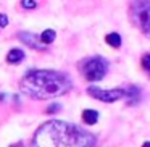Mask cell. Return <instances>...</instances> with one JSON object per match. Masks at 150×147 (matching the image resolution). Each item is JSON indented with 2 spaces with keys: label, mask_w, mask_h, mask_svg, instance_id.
Segmentation results:
<instances>
[{
  "label": "cell",
  "mask_w": 150,
  "mask_h": 147,
  "mask_svg": "<svg viewBox=\"0 0 150 147\" xmlns=\"http://www.w3.org/2000/svg\"><path fill=\"white\" fill-rule=\"evenodd\" d=\"M81 71H82V76L87 81L91 82L100 81V79H103V76L108 71V62L103 57H92V58H87L82 62Z\"/></svg>",
  "instance_id": "cell-4"
},
{
  "label": "cell",
  "mask_w": 150,
  "mask_h": 147,
  "mask_svg": "<svg viewBox=\"0 0 150 147\" xmlns=\"http://www.w3.org/2000/svg\"><path fill=\"white\" fill-rule=\"evenodd\" d=\"M8 26V16L5 13H0V28H7Z\"/></svg>",
  "instance_id": "cell-15"
},
{
  "label": "cell",
  "mask_w": 150,
  "mask_h": 147,
  "mask_svg": "<svg viewBox=\"0 0 150 147\" xmlns=\"http://www.w3.org/2000/svg\"><path fill=\"white\" fill-rule=\"evenodd\" d=\"M140 65H142V68L145 70V71H150V53H145V55L142 57Z\"/></svg>",
  "instance_id": "cell-13"
},
{
  "label": "cell",
  "mask_w": 150,
  "mask_h": 147,
  "mask_svg": "<svg viewBox=\"0 0 150 147\" xmlns=\"http://www.w3.org/2000/svg\"><path fill=\"white\" fill-rule=\"evenodd\" d=\"M18 39H20L23 44H26L28 47L34 49V50H44V49H45V45L39 40V37H37L36 34H33V33L21 31V33H18Z\"/></svg>",
  "instance_id": "cell-6"
},
{
  "label": "cell",
  "mask_w": 150,
  "mask_h": 147,
  "mask_svg": "<svg viewBox=\"0 0 150 147\" xmlns=\"http://www.w3.org/2000/svg\"><path fill=\"white\" fill-rule=\"evenodd\" d=\"M82 121H84L86 124H95L98 121V111L91 110V108L84 110L82 111Z\"/></svg>",
  "instance_id": "cell-9"
},
{
  "label": "cell",
  "mask_w": 150,
  "mask_h": 147,
  "mask_svg": "<svg viewBox=\"0 0 150 147\" xmlns=\"http://www.w3.org/2000/svg\"><path fill=\"white\" fill-rule=\"evenodd\" d=\"M24 60V52L21 49H11L10 52L7 53V62L11 63V65H18Z\"/></svg>",
  "instance_id": "cell-7"
},
{
  "label": "cell",
  "mask_w": 150,
  "mask_h": 147,
  "mask_svg": "<svg viewBox=\"0 0 150 147\" xmlns=\"http://www.w3.org/2000/svg\"><path fill=\"white\" fill-rule=\"evenodd\" d=\"M55 37H57V33L53 29H45L42 34H40L39 40L44 44V45H49V44H52L53 40H55Z\"/></svg>",
  "instance_id": "cell-11"
},
{
  "label": "cell",
  "mask_w": 150,
  "mask_h": 147,
  "mask_svg": "<svg viewBox=\"0 0 150 147\" xmlns=\"http://www.w3.org/2000/svg\"><path fill=\"white\" fill-rule=\"evenodd\" d=\"M71 86L73 84L68 75L52 70H31L20 82L21 92L36 100L60 97L66 94Z\"/></svg>",
  "instance_id": "cell-2"
},
{
  "label": "cell",
  "mask_w": 150,
  "mask_h": 147,
  "mask_svg": "<svg viewBox=\"0 0 150 147\" xmlns=\"http://www.w3.org/2000/svg\"><path fill=\"white\" fill-rule=\"evenodd\" d=\"M21 7L24 10H34V8H37V4L36 0H21Z\"/></svg>",
  "instance_id": "cell-12"
},
{
  "label": "cell",
  "mask_w": 150,
  "mask_h": 147,
  "mask_svg": "<svg viewBox=\"0 0 150 147\" xmlns=\"http://www.w3.org/2000/svg\"><path fill=\"white\" fill-rule=\"evenodd\" d=\"M105 40H107V44H108L110 47H113V49H120V47H121V36H120L118 33H110V34H107Z\"/></svg>",
  "instance_id": "cell-10"
},
{
  "label": "cell",
  "mask_w": 150,
  "mask_h": 147,
  "mask_svg": "<svg viewBox=\"0 0 150 147\" xmlns=\"http://www.w3.org/2000/svg\"><path fill=\"white\" fill-rule=\"evenodd\" d=\"M131 16L140 31L150 39V0H134Z\"/></svg>",
  "instance_id": "cell-3"
},
{
  "label": "cell",
  "mask_w": 150,
  "mask_h": 147,
  "mask_svg": "<svg viewBox=\"0 0 150 147\" xmlns=\"http://www.w3.org/2000/svg\"><path fill=\"white\" fill-rule=\"evenodd\" d=\"M95 136L78 124L50 120L40 124L31 147H94Z\"/></svg>",
  "instance_id": "cell-1"
},
{
  "label": "cell",
  "mask_w": 150,
  "mask_h": 147,
  "mask_svg": "<svg viewBox=\"0 0 150 147\" xmlns=\"http://www.w3.org/2000/svg\"><path fill=\"white\" fill-rule=\"evenodd\" d=\"M126 97L129 105H136L140 100V89L137 86H129V89L126 91Z\"/></svg>",
  "instance_id": "cell-8"
},
{
  "label": "cell",
  "mask_w": 150,
  "mask_h": 147,
  "mask_svg": "<svg viewBox=\"0 0 150 147\" xmlns=\"http://www.w3.org/2000/svg\"><path fill=\"white\" fill-rule=\"evenodd\" d=\"M62 110V105L60 104H52V105H49V107H47V113L49 115H53V113H58V111Z\"/></svg>",
  "instance_id": "cell-14"
},
{
  "label": "cell",
  "mask_w": 150,
  "mask_h": 147,
  "mask_svg": "<svg viewBox=\"0 0 150 147\" xmlns=\"http://www.w3.org/2000/svg\"><path fill=\"white\" fill-rule=\"evenodd\" d=\"M89 95H92L94 99L97 100H102V102H107V104H111V102H116L120 99L126 97V91L121 87L118 89H98L95 86H91L87 89Z\"/></svg>",
  "instance_id": "cell-5"
},
{
  "label": "cell",
  "mask_w": 150,
  "mask_h": 147,
  "mask_svg": "<svg viewBox=\"0 0 150 147\" xmlns=\"http://www.w3.org/2000/svg\"><path fill=\"white\" fill-rule=\"evenodd\" d=\"M142 147H150V141H147V142L142 144Z\"/></svg>",
  "instance_id": "cell-16"
}]
</instances>
